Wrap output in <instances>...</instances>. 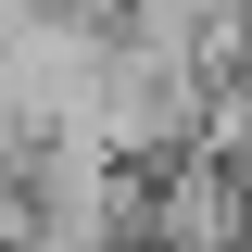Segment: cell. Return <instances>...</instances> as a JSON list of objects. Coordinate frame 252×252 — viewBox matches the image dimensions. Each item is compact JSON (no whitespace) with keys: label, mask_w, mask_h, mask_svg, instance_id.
I'll return each instance as SVG.
<instances>
[{"label":"cell","mask_w":252,"mask_h":252,"mask_svg":"<svg viewBox=\"0 0 252 252\" xmlns=\"http://www.w3.org/2000/svg\"><path fill=\"white\" fill-rule=\"evenodd\" d=\"M139 252H252V177H240L227 139H164L152 152Z\"/></svg>","instance_id":"6da1fadb"}]
</instances>
